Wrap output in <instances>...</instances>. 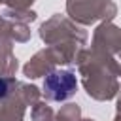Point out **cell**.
<instances>
[{
  "label": "cell",
  "instance_id": "obj_2",
  "mask_svg": "<svg viewBox=\"0 0 121 121\" xmlns=\"http://www.w3.org/2000/svg\"><path fill=\"white\" fill-rule=\"evenodd\" d=\"M8 85H9V81L0 78V96H6V95H8V91H9V87H8Z\"/></svg>",
  "mask_w": 121,
  "mask_h": 121
},
{
  "label": "cell",
  "instance_id": "obj_1",
  "mask_svg": "<svg viewBox=\"0 0 121 121\" xmlns=\"http://www.w3.org/2000/svg\"><path fill=\"white\" fill-rule=\"evenodd\" d=\"M78 89V81L76 76L68 70H53L45 76L43 79V93L47 98L62 102L66 98H70Z\"/></svg>",
  "mask_w": 121,
  "mask_h": 121
}]
</instances>
